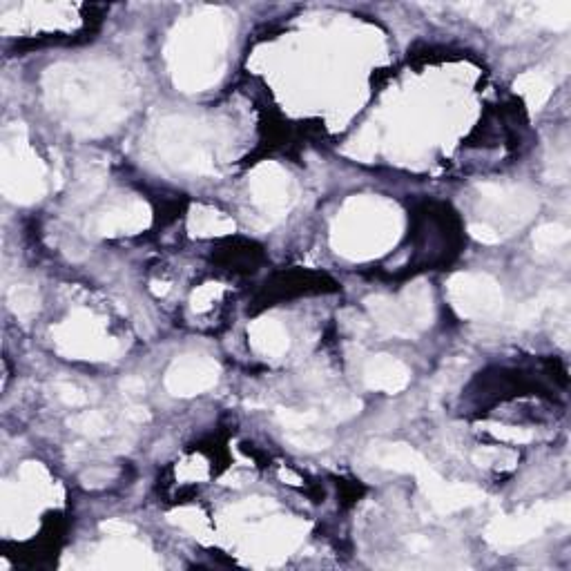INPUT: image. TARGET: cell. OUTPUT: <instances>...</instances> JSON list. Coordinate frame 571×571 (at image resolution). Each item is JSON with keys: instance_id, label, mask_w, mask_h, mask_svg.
Wrapping results in <instances>:
<instances>
[{"instance_id": "ffe728a7", "label": "cell", "mask_w": 571, "mask_h": 571, "mask_svg": "<svg viewBox=\"0 0 571 571\" xmlns=\"http://www.w3.org/2000/svg\"><path fill=\"white\" fill-rule=\"evenodd\" d=\"M188 230L192 237H224L235 232V221L217 208L192 206L188 215Z\"/></svg>"}, {"instance_id": "277c9868", "label": "cell", "mask_w": 571, "mask_h": 571, "mask_svg": "<svg viewBox=\"0 0 571 571\" xmlns=\"http://www.w3.org/2000/svg\"><path fill=\"white\" fill-rule=\"evenodd\" d=\"M154 148L172 170L195 177H212L219 163V134L215 125L192 116H163L152 130Z\"/></svg>"}, {"instance_id": "603a6c76", "label": "cell", "mask_w": 571, "mask_h": 571, "mask_svg": "<svg viewBox=\"0 0 571 571\" xmlns=\"http://www.w3.org/2000/svg\"><path fill=\"white\" fill-rule=\"evenodd\" d=\"M7 304L16 317H32L41 308V295L29 284H16L7 290Z\"/></svg>"}, {"instance_id": "44dd1931", "label": "cell", "mask_w": 571, "mask_h": 571, "mask_svg": "<svg viewBox=\"0 0 571 571\" xmlns=\"http://www.w3.org/2000/svg\"><path fill=\"white\" fill-rule=\"evenodd\" d=\"M569 302V290L567 288H554L545 290L543 295H538L536 299H529V302L520 304V308L514 315V324L525 328L538 322L547 311H558V308H565Z\"/></svg>"}, {"instance_id": "d6986e66", "label": "cell", "mask_w": 571, "mask_h": 571, "mask_svg": "<svg viewBox=\"0 0 571 571\" xmlns=\"http://www.w3.org/2000/svg\"><path fill=\"white\" fill-rule=\"evenodd\" d=\"M364 304L375 326L382 328L384 333L395 335V337H415L411 333V326L406 324V317L400 308L398 297L393 299L386 295H371V297H366Z\"/></svg>"}, {"instance_id": "7a4b0ae2", "label": "cell", "mask_w": 571, "mask_h": 571, "mask_svg": "<svg viewBox=\"0 0 571 571\" xmlns=\"http://www.w3.org/2000/svg\"><path fill=\"white\" fill-rule=\"evenodd\" d=\"M228 18L224 9L203 7L172 29L166 61L177 90L199 94L221 81L230 45Z\"/></svg>"}, {"instance_id": "74e56055", "label": "cell", "mask_w": 571, "mask_h": 571, "mask_svg": "<svg viewBox=\"0 0 571 571\" xmlns=\"http://www.w3.org/2000/svg\"><path fill=\"white\" fill-rule=\"evenodd\" d=\"M168 290H170L168 284H159V282L152 284V293H154V295H166Z\"/></svg>"}, {"instance_id": "f546056e", "label": "cell", "mask_w": 571, "mask_h": 571, "mask_svg": "<svg viewBox=\"0 0 571 571\" xmlns=\"http://www.w3.org/2000/svg\"><path fill=\"white\" fill-rule=\"evenodd\" d=\"M226 286L224 284H203L199 286L195 293L190 295V308L195 313H206L208 308L217 302V299L224 295Z\"/></svg>"}, {"instance_id": "d6a6232c", "label": "cell", "mask_w": 571, "mask_h": 571, "mask_svg": "<svg viewBox=\"0 0 571 571\" xmlns=\"http://www.w3.org/2000/svg\"><path fill=\"white\" fill-rule=\"evenodd\" d=\"M54 393H56L58 400L67 406H72V409H79V406H85L87 402H90L87 393L83 389H79L76 384H70V382H56Z\"/></svg>"}, {"instance_id": "e0dca14e", "label": "cell", "mask_w": 571, "mask_h": 571, "mask_svg": "<svg viewBox=\"0 0 571 571\" xmlns=\"http://www.w3.org/2000/svg\"><path fill=\"white\" fill-rule=\"evenodd\" d=\"M398 302L404 311L406 322H409L413 335H420L422 331H427V328L433 324V315H435V308H433V293L427 282H413L406 286Z\"/></svg>"}, {"instance_id": "4dcf8cb0", "label": "cell", "mask_w": 571, "mask_h": 571, "mask_svg": "<svg viewBox=\"0 0 571 571\" xmlns=\"http://www.w3.org/2000/svg\"><path fill=\"white\" fill-rule=\"evenodd\" d=\"M346 154H351L353 159H360V161H369L373 154H375V134L371 128H364L360 132V137H355L348 145Z\"/></svg>"}, {"instance_id": "484cf974", "label": "cell", "mask_w": 571, "mask_h": 571, "mask_svg": "<svg viewBox=\"0 0 571 571\" xmlns=\"http://www.w3.org/2000/svg\"><path fill=\"white\" fill-rule=\"evenodd\" d=\"M571 237V232L563 224H543L536 228L534 232V246L540 253H549V250H556L560 246H565Z\"/></svg>"}, {"instance_id": "4316f807", "label": "cell", "mask_w": 571, "mask_h": 571, "mask_svg": "<svg viewBox=\"0 0 571 571\" xmlns=\"http://www.w3.org/2000/svg\"><path fill=\"white\" fill-rule=\"evenodd\" d=\"M275 418L282 424L286 431H302V429H313L322 420V415L315 411H295V409H275Z\"/></svg>"}, {"instance_id": "83f0119b", "label": "cell", "mask_w": 571, "mask_h": 571, "mask_svg": "<svg viewBox=\"0 0 571 571\" xmlns=\"http://www.w3.org/2000/svg\"><path fill=\"white\" fill-rule=\"evenodd\" d=\"M286 440L293 444V447L308 451V453H317L331 447V438L324 433H319L315 429H302V431H286Z\"/></svg>"}, {"instance_id": "e575fe53", "label": "cell", "mask_w": 571, "mask_h": 571, "mask_svg": "<svg viewBox=\"0 0 571 571\" xmlns=\"http://www.w3.org/2000/svg\"><path fill=\"white\" fill-rule=\"evenodd\" d=\"M101 531H105V534L112 536V538H123V536H134L137 534V527L130 525V522H125V520H108V522H103L101 525Z\"/></svg>"}, {"instance_id": "2e32d148", "label": "cell", "mask_w": 571, "mask_h": 571, "mask_svg": "<svg viewBox=\"0 0 571 571\" xmlns=\"http://www.w3.org/2000/svg\"><path fill=\"white\" fill-rule=\"evenodd\" d=\"M248 342L253 351L266 360H277L284 357L290 348V337L282 322L273 317H259L248 326Z\"/></svg>"}, {"instance_id": "3957f363", "label": "cell", "mask_w": 571, "mask_h": 571, "mask_svg": "<svg viewBox=\"0 0 571 571\" xmlns=\"http://www.w3.org/2000/svg\"><path fill=\"white\" fill-rule=\"evenodd\" d=\"M402 226V212L393 201L373 195L351 197L333 221L331 246L344 259L369 261L398 244Z\"/></svg>"}, {"instance_id": "ba28073f", "label": "cell", "mask_w": 571, "mask_h": 571, "mask_svg": "<svg viewBox=\"0 0 571 571\" xmlns=\"http://www.w3.org/2000/svg\"><path fill=\"white\" fill-rule=\"evenodd\" d=\"M449 302L462 319H491L505 308V293L485 273H456L447 282Z\"/></svg>"}, {"instance_id": "6da1fadb", "label": "cell", "mask_w": 571, "mask_h": 571, "mask_svg": "<svg viewBox=\"0 0 571 571\" xmlns=\"http://www.w3.org/2000/svg\"><path fill=\"white\" fill-rule=\"evenodd\" d=\"M47 110L79 137L112 132L130 112L132 87L112 61L56 63L43 76Z\"/></svg>"}, {"instance_id": "cb8c5ba5", "label": "cell", "mask_w": 571, "mask_h": 571, "mask_svg": "<svg viewBox=\"0 0 571 571\" xmlns=\"http://www.w3.org/2000/svg\"><path fill=\"white\" fill-rule=\"evenodd\" d=\"M534 9V21L549 29H567L571 25V3H538Z\"/></svg>"}, {"instance_id": "f1b7e54d", "label": "cell", "mask_w": 571, "mask_h": 571, "mask_svg": "<svg viewBox=\"0 0 571 571\" xmlns=\"http://www.w3.org/2000/svg\"><path fill=\"white\" fill-rule=\"evenodd\" d=\"M516 453H511L507 449H478L473 453V462L478 464V467H502V469H509L516 464Z\"/></svg>"}, {"instance_id": "7c38bea8", "label": "cell", "mask_w": 571, "mask_h": 571, "mask_svg": "<svg viewBox=\"0 0 571 571\" xmlns=\"http://www.w3.org/2000/svg\"><path fill=\"white\" fill-rule=\"evenodd\" d=\"M152 224V210L141 199H128L123 203L101 210L94 219V230L101 237L137 235Z\"/></svg>"}, {"instance_id": "836d02e7", "label": "cell", "mask_w": 571, "mask_h": 571, "mask_svg": "<svg viewBox=\"0 0 571 571\" xmlns=\"http://www.w3.org/2000/svg\"><path fill=\"white\" fill-rule=\"evenodd\" d=\"M469 235L485 246H496L502 239L496 230L487 224H482V221H473V224H469Z\"/></svg>"}, {"instance_id": "ac0fdd59", "label": "cell", "mask_w": 571, "mask_h": 571, "mask_svg": "<svg viewBox=\"0 0 571 571\" xmlns=\"http://www.w3.org/2000/svg\"><path fill=\"white\" fill-rule=\"evenodd\" d=\"M427 498L438 514L447 516V514H456V511H462V509L480 505V502L485 500V491H480L473 485H460V482H453V485H449V482H442V485L433 493H429Z\"/></svg>"}, {"instance_id": "5b68a950", "label": "cell", "mask_w": 571, "mask_h": 571, "mask_svg": "<svg viewBox=\"0 0 571 571\" xmlns=\"http://www.w3.org/2000/svg\"><path fill=\"white\" fill-rule=\"evenodd\" d=\"M45 163L38 159L27 141V130L23 123H14L5 130L3 152H0V186L3 195L27 206V203L41 201L47 190Z\"/></svg>"}, {"instance_id": "8992f818", "label": "cell", "mask_w": 571, "mask_h": 571, "mask_svg": "<svg viewBox=\"0 0 571 571\" xmlns=\"http://www.w3.org/2000/svg\"><path fill=\"white\" fill-rule=\"evenodd\" d=\"M54 348L67 360L105 362L123 353V344L108 335L101 317L90 311H72L52 328Z\"/></svg>"}, {"instance_id": "30bf717a", "label": "cell", "mask_w": 571, "mask_h": 571, "mask_svg": "<svg viewBox=\"0 0 571 571\" xmlns=\"http://www.w3.org/2000/svg\"><path fill=\"white\" fill-rule=\"evenodd\" d=\"M478 195L482 203L498 215L500 226L516 228L527 224L536 215L538 199L534 192L520 186H505V183H480Z\"/></svg>"}, {"instance_id": "8d00e7d4", "label": "cell", "mask_w": 571, "mask_h": 571, "mask_svg": "<svg viewBox=\"0 0 571 571\" xmlns=\"http://www.w3.org/2000/svg\"><path fill=\"white\" fill-rule=\"evenodd\" d=\"M125 415H128V418H130V420H134V422H145V420L150 418V415L145 413L143 406H132V409L125 411Z\"/></svg>"}, {"instance_id": "1f68e13d", "label": "cell", "mask_w": 571, "mask_h": 571, "mask_svg": "<svg viewBox=\"0 0 571 571\" xmlns=\"http://www.w3.org/2000/svg\"><path fill=\"white\" fill-rule=\"evenodd\" d=\"M487 431L491 435H496L500 442H509V444H527L534 440V433L529 429L505 427V424H487Z\"/></svg>"}, {"instance_id": "d4e9b609", "label": "cell", "mask_w": 571, "mask_h": 571, "mask_svg": "<svg viewBox=\"0 0 571 571\" xmlns=\"http://www.w3.org/2000/svg\"><path fill=\"white\" fill-rule=\"evenodd\" d=\"M67 424H70L72 431L85 435V438H103V435L110 433V422L99 411H83L79 415H72Z\"/></svg>"}, {"instance_id": "d590c367", "label": "cell", "mask_w": 571, "mask_h": 571, "mask_svg": "<svg viewBox=\"0 0 571 571\" xmlns=\"http://www.w3.org/2000/svg\"><path fill=\"white\" fill-rule=\"evenodd\" d=\"M121 391L123 395H128V398H139V395L145 393V382L137 375H128L121 382Z\"/></svg>"}, {"instance_id": "9a60e30c", "label": "cell", "mask_w": 571, "mask_h": 571, "mask_svg": "<svg viewBox=\"0 0 571 571\" xmlns=\"http://www.w3.org/2000/svg\"><path fill=\"white\" fill-rule=\"evenodd\" d=\"M362 380L369 386L371 391L382 393H400L411 382V369L402 360L393 355H373L371 360H366L362 369Z\"/></svg>"}, {"instance_id": "9c48e42d", "label": "cell", "mask_w": 571, "mask_h": 571, "mask_svg": "<svg viewBox=\"0 0 571 571\" xmlns=\"http://www.w3.org/2000/svg\"><path fill=\"white\" fill-rule=\"evenodd\" d=\"M250 199L268 221L284 219L295 206V181L275 161H264L248 174Z\"/></svg>"}, {"instance_id": "4fadbf2b", "label": "cell", "mask_w": 571, "mask_h": 571, "mask_svg": "<svg viewBox=\"0 0 571 571\" xmlns=\"http://www.w3.org/2000/svg\"><path fill=\"white\" fill-rule=\"evenodd\" d=\"M90 565L99 569H148L157 567V560L132 536H123L112 538L110 543L96 549Z\"/></svg>"}, {"instance_id": "8fae6325", "label": "cell", "mask_w": 571, "mask_h": 571, "mask_svg": "<svg viewBox=\"0 0 571 571\" xmlns=\"http://www.w3.org/2000/svg\"><path fill=\"white\" fill-rule=\"evenodd\" d=\"M219 364L206 355H181L166 373V389L174 398H195L219 382Z\"/></svg>"}, {"instance_id": "7402d4cb", "label": "cell", "mask_w": 571, "mask_h": 571, "mask_svg": "<svg viewBox=\"0 0 571 571\" xmlns=\"http://www.w3.org/2000/svg\"><path fill=\"white\" fill-rule=\"evenodd\" d=\"M514 90L522 96V99H525V103L531 110L538 112L549 101L551 92H554V83H551L547 74L538 72V70H529L518 76L514 83Z\"/></svg>"}, {"instance_id": "52a82bcc", "label": "cell", "mask_w": 571, "mask_h": 571, "mask_svg": "<svg viewBox=\"0 0 571 571\" xmlns=\"http://www.w3.org/2000/svg\"><path fill=\"white\" fill-rule=\"evenodd\" d=\"M571 518V507L569 500H558L549 502V505H538L531 507L527 511H518L514 516H502L491 520L485 529L487 543L507 549V547H518L525 545L529 540L540 538L545 534V529L551 525H567Z\"/></svg>"}, {"instance_id": "5bb4252c", "label": "cell", "mask_w": 571, "mask_h": 571, "mask_svg": "<svg viewBox=\"0 0 571 571\" xmlns=\"http://www.w3.org/2000/svg\"><path fill=\"white\" fill-rule=\"evenodd\" d=\"M366 458L377 464V467L398 473H411L415 478H422L431 469L427 458L404 442H373L366 449Z\"/></svg>"}]
</instances>
